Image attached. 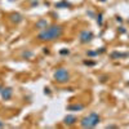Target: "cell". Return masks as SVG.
Segmentation results:
<instances>
[{"label": "cell", "mask_w": 129, "mask_h": 129, "mask_svg": "<svg viewBox=\"0 0 129 129\" xmlns=\"http://www.w3.org/2000/svg\"><path fill=\"white\" fill-rule=\"evenodd\" d=\"M63 35V27L62 26H50V27H45L43 31L39 34V40L41 41H50V40H54L58 39Z\"/></svg>", "instance_id": "6da1fadb"}, {"label": "cell", "mask_w": 129, "mask_h": 129, "mask_svg": "<svg viewBox=\"0 0 129 129\" xmlns=\"http://www.w3.org/2000/svg\"><path fill=\"white\" fill-rule=\"evenodd\" d=\"M13 94V90L12 88H5V89H1V97L3 100H9Z\"/></svg>", "instance_id": "5b68a950"}, {"label": "cell", "mask_w": 129, "mask_h": 129, "mask_svg": "<svg viewBox=\"0 0 129 129\" xmlns=\"http://www.w3.org/2000/svg\"><path fill=\"white\" fill-rule=\"evenodd\" d=\"M54 79L58 83H67L70 80V72L66 69H58L54 72Z\"/></svg>", "instance_id": "3957f363"}, {"label": "cell", "mask_w": 129, "mask_h": 129, "mask_svg": "<svg viewBox=\"0 0 129 129\" xmlns=\"http://www.w3.org/2000/svg\"><path fill=\"white\" fill-rule=\"evenodd\" d=\"M92 37H93V34L90 31H83L80 34V41L81 43H89L92 40Z\"/></svg>", "instance_id": "277c9868"}, {"label": "cell", "mask_w": 129, "mask_h": 129, "mask_svg": "<svg viewBox=\"0 0 129 129\" xmlns=\"http://www.w3.org/2000/svg\"><path fill=\"white\" fill-rule=\"evenodd\" d=\"M12 1H14V0H12Z\"/></svg>", "instance_id": "4fadbf2b"}, {"label": "cell", "mask_w": 129, "mask_h": 129, "mask_svg": "<svg viewBox=\"0 0 129 129\" xmlns=\"http://www.w3.org/2000/svg\"><path fill=\"white\" fill-rule=\"evenodd\" d=\"M10 19L13 22H16V23H18V22L22 21V16H21V14H18V13H14V14H12V16H10Z\"/></svg>", "instance_id": "ba28073f"}, {"label": "cell", "mask_w": 129, "mask_h": 129, "mask_svg": "<svg viewBox=\"0 0 129 129\" xmlns=\"http://www.w3.org/2000/svg\"><path fill=\"white\" fill-rule=\"evenodd\" d=\"M84 109V105H71L67 107L69 111H79V110H83Z\"/></svg>", "instance_id": "52a82bcc"}, {"label": "cell", "mask_w": 129, "mask_h": 129, "mask_svg": "<svg viewBox=\"0 0 129 129\" xmlns=\"http://www.w3.org/2000/svg\"><path fill=\"white\" fill-rule=\"evenodd\" d=\"M76 118L75 116H72V115H69V116H66L65 118V124L66 125H74L75 123H76Z\"/></svg>", "instance_id": "8992f818"}, {"label": "cell", "mask_w": 129, "mask_h": 129, "mask_svg": "<svg viewBox=\"0 0 129 129\" xmlns=\"http://www.w3.org/2000/svg\"><path fill=\"white\" fill-rule=\"evenodd\" d=\"M0 127H3V123H0Z\"/></svg>", "instance_id": "8fae6325"}, {"label": "cell", "mask_w": 129, "mask_h": 129, "mask_svg": "<svg viewBox=\"0 0 129 129\" xmlns=\"http://www.w3.org/2000/svg\"><path fill=\"white\" fill-rule=\"evenodd\" d=\"M43 25H45V26H47V22H45V21H39V23H37L36 26L39 27V28H41V26H43Z\"/></svg>", "instance_id": "9c48e42d"}, {"label": "cell", "mask_w": 129, "mask_h": 129, "mask_svg": "<svg viewBox=\"0 0 129 129\" xmlns=\"http://www.w3.org/2000/svg\"><path fill=\"white\" fill-rule=\"evenodd\" d=\"M100 120H101V118L97 112H90L88 116L81 119L80 125L83 128H94V127H97L100 124Z\"/></svg>", "instance_id": "7a4b0ae2"}, {"label": "cell", "mask_w": 129, "mask_h": 129, "mask_svg": "<svg viewBox=\"0 0 129 129\" xmlns=\"http://www.w3.org/2000/svg\"><path fill=\"white\" fill-rule=\"evenodd\" d=\"M31 56V52H27V53H23V57H30Z\"/></svg>", "instance_id": "30bf717a"}, {"label": "cell", "mask_w": 129, "mask_h": 129, "mask_svg": "<svg viewBox=\"0 0 129 129\" xmlns=\"http://www.w3.org/2000/svg\"><path fill=\"white\" fill-rule=\"evenodd\" d=\"M0 92H1V87H0Z\"/></svg>", "instance_id": "7c38bea8"}]
</instances>
